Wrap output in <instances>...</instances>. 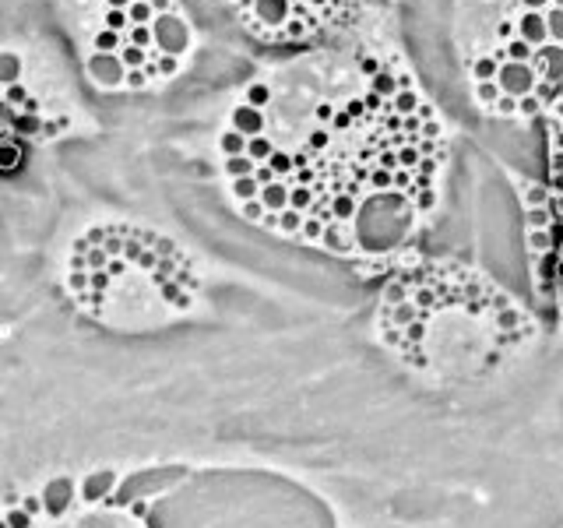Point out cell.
Instances as JSON below:
<instances>
[{
    "label": "cell",
    "mask_w": 563,
    "mask_h": 528,
    "mask_svg": "<svg viewBox=\"0 0 563 528\" xmlns=\"http://www.w3.org/2000/svg\"><path fill=\"white\" fill-rule=\"evenodd\" d=\"M85 78L102 92H148L180 74L194 46L180 0H71Z\"/></svg>",
    "instance_id": "cell-2"
},
{
    "label": "cell",
    "mask_w": 563,
    "mask_h": 528,
    "mask_svg": "<svg viewBox=\"0 0 563 528\" xmlns=\"http://www.w3.org/2000/svg\"><path fill=\"white\" fill-rule=\"evenodd\" d=\"M475 99L486 106V109H493V103L500 99V85H496V82H479V85H475Z\"/></svg>",
    "instance_id": "cell-15"
},
{
    "label": "cell",
    "mask_w": 563,
    "mask_h": 528,
    "mask_svg": "<svg viewBox=\"0 0 563 528\" xmlns=\"http://www.w3.org/2000/svg\"><path fill=\"white\" fill-rule=\"evenodd\" d=\"M521 198H525V208H539V205H550V201H553V191L542 187V184H528V187L521 191Z\"/></svg>",
    "instance_id": "cell-11"
},
{
    "label": "cell",
    "mask_w": 563,
    "mask_h": 528,
    "mask_svg": "<svg viewBox=\"0 0 563 528\" xmlns=\"http://www.w3.org/2000/svg\"><path fill=\"white\" fill-rule=\"evenodd\" d=\"M535 74H539L542 82H553V85L563 82V46L560 43H546V46L535 50Z\"/></svg>",
    "instance_id": "cell-7"
},
{
    "label": "cell",
    "mask_w": 563,
    "mask_h": 528,
    "mask_svg": "<svg viewBox=\"0 0 563 528\" xmlns=\"http://www.w3.org/2000/svg\"><path fill=\"white\" fill-rule=\"evenodd\" d=\"M535 67L532 64H518V60H500V71H496V85H500V96H532L535 92Z\"/></svg>",
    "instance_id": "cell-6"
},
{
    "label": "cell",
    "mask_w": 563,
    "mask_h": 528,
    "mask_svg": "<svg viewBox=\"0 0 563 528\" xmlns=\"http://www.w3.org/2000/svg\"><path fill=\"white\" fill-rule=\"evenodd\" d=\"M518 32H521V39H525L532 50H539V46H546V43H550L546 14H539V11H528V14H521V21H518Z\"/></svg>",
    "instance_id": "cell-8"
},
{
    "label": "cell",
    "mask_w": 563,
    "mask_h": 528,
    "mask_svg": "<svg viewBox=\"0 0 563 528\" xmlns=\"http://www.w3.org/2000/svg\"><path fill=\"white\" fill-rule=\"evenodd\" d=\"M546 28H550V39L563 46V7H550L546 11Z\"/></svg>",
    "instance_id": "cell-14"
},
{
    "label": "cell",
    "mask_w": 563,
    "mask_h": 528,
    "mask_svg": "<svg viewBox=\"0 0 563 528\" xmlns=\"http://www.w3.org/2000/svg\"><path fill=\"white\" fill-rule=\"evenodd\" d=\"M532 57H535V50L525 43V39H511L507 43V60H518V64H532Z\"/></svg>",
    "instance_id": "cell-13"
},
{
    "label": "cell",
    "mask_w": 563,
    "mask_h": 528,
    "mask_svg": "<svg viewBox=\"0 0 563 528\" xmlns=\"http://www.w3.org/2000/svg\"><path fill=\"white\" fill-rule=\"evenodd\" d=\"M116 472L57 479L0 515V528H148L145 500H120Z\"/></svg>",
    "instance_id": "cell-3"
},
{
    "label": "cell",
    "mask_w": 563,
    "mask_h": 528,
    "mask_svg": "<svg viewBox=\"0 0 563 528\" xmlns=\"http://www.w3.org/2000/svg\"><path fill=\"white\" fill-rule=\"evenodd\" d=\"M201 279L166 236L127 222L89 229L67 257V296L113 331H155L197 303Z\"/></svg>",
    "instance_id": "cell-1"
},
{
    "label": "cell",
    "mask_w": 563,
    "mask_h": 528,
    "mask_svg": "<svg viewBox=\"0 0 563 528\" xmlns=\"http://www.w3.org/2000/svg\"><path fill=\"white\" fill-rule=\"evenodd\" d=\"M496 71H500V60L496 57H479L472 64V78L475 82H496Z\"/></svg>",
    "instance_id": "cell-10"
},
{
    "label": "cell",
    "mask_w": 563,
    "mask_h": 528,
    "mask_svg": "<svg viewBox=\"0 0 563 528\" xmlns=\"http://www.w3.org/2000/svg\"><path fill=\"white\" fill-rule=\"evenodd\" d=\"M525 4H528V7H542L546 0H525Z\"/></svg>",
    "instance_id": "cell-18"
},
{
    "label": "cell",
    "mask_w": 563,
    "mask_h": 528,
    "mask_svg": "<svg viewBox=\"0 0 563 528\" xmlns=\"http://www.w3.org/2000/svg\"><path fill=\"white\" fill-rule=\"evenodd\" d=\"M553 7H563V0H553Z\"/></svg>",
    "instance_id": "cell-19"
},
{
    "label": "cell",
    "mask_w": 563,
    "mask_h": 528,
    "mask_svg": "<svg viewBox=\"0 0 563 528\" xmlns=\"http://www.w3.org/2000/svg\"><path fill=\"white\" fill-rule=\"evenodd\" d=\"M539 103H542V109H553V106L560 103V85H553V82H535V92H532Z\"/></svg>",
    "instance_id": "cell-12"
},
{
    "label": "cell",
    "mask_w": 563,
    "mask_h": 528,
    "mask_svg": "<svg viewBox=\"0 0 563 528\" xmlns=\"http://www.w3.org/2000/svg\"><path fill=\"white\" fill-rule=\"evenodd\" d=\"M32 60L18 50H0V176L21 169L32 145L53 141L71 127V109L35 82Z\"/></svg>",
    "instance_id": "cell-4"
},
{
    "label": "cell",
    "mask_w": 563,
    "mask_h": 528,
    "mask_svg": "<svg viewBox=\"0 0 563 528\" xmlns=\"http://www.w3.org/2000/svg\"><path fill=\"white\" fill-rule=\"evenodd\" d=\"M257 39H310L324 32L342 0H229Z\"/></svg>",
    "instance_id": "cell-5"
},
{
    "label": "cell",
    "mask_w": 563,
    "mask_h": 528,
    "mask_svg": "<svg viewBox=\"0 0 563 528\" xmlns=\"http://www.w3.org/2000/svg\"><path fill=\"white\" fill-rule=\"evenodd\" d=\"M553 314H557V324L563 331V240L557 247V275H553Z\"/></svg>",
    "instance_id": "cell-9"
},
{
    "label": "cell",
    "mask_w": 563,
    "mask_h": 528,
    "mask_svg": "<svg viewBox=\"0 0 563 528\" xmlns=\"http://www.w3.org/2000/svg\"><path fill=\"white\" fill-rule=\"evenodd\" d=\"M539 113H546V109H542V103L535 96H521L518 99V116H539Z\"/></svg>",
    "instance_id": "cell-16"
},
{
    "label": "cell",
    "mask_w": 563,
    "mask_h": 528,
    "mask_svg": "<svg viewBox=\"0 0 563 528\" xmlns=\"http://www.w3.org/2000/svg\"><path fill=\"white\" fill-rule=\"evenodd\" d=\"M493 113H496V116H518V99H514V96H500V99L493 103Z\"/></svg>",
    "instance_id": "cell-17"
}]
</instances>
